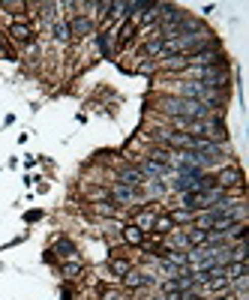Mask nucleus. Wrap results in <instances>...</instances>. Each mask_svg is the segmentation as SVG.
I'll return each instance as SVG.
<instances>
[{
  "mask_svg": "<svg viewBox=\"0 0 249 300\" xmlns=\"http://www.w3.org/2000/svg\"><path fill=\"white\" fill-rule=\"evenodd\" d=\"M156 282H159V276H156V273H150V270H141V267H132L123 279H120V288H123V291H129V294H135V291L156 288Z\"/></svg>",
  "mask_w": 249,
  "mask_h": 300,
  "instance_id": "f257e3e1",
  "label": "nucleus"
},
{
  "mask_svg": "<svg viewBox=\"0 0 249 300\" xmlns=\"http://www.w3.org/2000/svg\"><path fill=\"white\" fill-rule=\"evenodd\" d=\"M6 36H9V42L18 45V48H30L33 42L39 39L33 21H12V24H6Z\"/></svg>",
  "mask_w": 249,
  "mask_h": 300,
  "instance_id": "f03ea898",
  "label": "nucleus"
},
{
  "mask_svg": "<svg viewBox=\"0 0 249 300\" xmlns=\"http://www.w3.org/2000/svg\"><path fill=\"white\" fill-rule=\"evenodd\" d=\"M111 183H123V186H132V189H141L147 180H144V174L138 171L135 162H123V165H117L111 171Z\"/></svg>",
  "mask_w": 249,
  "mask_h": 300,
  "instance_id": "7ed1b4c3",
  "label": "nucleus"
},
{
  "mask_svg": "<svg viewBox=\"0 0 249 300\" xmlns=\"http://www.w3.org/2000/svg\"><path fill=\"white\" fill-rule=\"evenodd\" d=\"M69 21V36L75 39V42H81V39H87V36L96 34V18H90L87 12H75L72 18H66Z\"/></svg>",
  "mask_w": 249,
  "mask_h": 300,
  "instance_id": "20e7f679",
  "label": "nucleus"
},
{
  "mask_svg": "<svg viewBox=\"0 0 249 300\" xmlns=\"http://www.w3.org/2000/svg\"><path fill=\"white\" fill-rule=\"evenodd\" d=\"M138 34H141V30H138V24H135V21H129V18H126V21H120V24H117V30H111L114 51H126V48L138 39Z\"/></svg>",
  "mask_w": 249,
  "mask_h": 300,
  "instance_id": "39448f33",
  "label": "nucleus"
},
{
  "mask_svg": "<svg viewBox=\"0 0 249 300\" xmlns=\"http://www.w3.org/2000/svg\"><path fill=\"white\" fill-rule=\"evenodd\" d=\"M94 45H96V51H99L102 60H111V57H114V39H111V30H96Z\"/></svg>",
  "mask_w": 249,
  "mask_h": 300,
  "instance_id": "423d86ee",
  "label": "nucleus"
},
{
  "mask_svg": "<svg viewBox=\"0 0 249 300\" xmlns=\"http://www.w3.org/2000/svg\"><path fill=\"white\" fill-rule=\"evenodd\" d=\"M51 252H57V258H60V261L78 258V246H75V240H72V237H57V240H54V246H51Z\"/></svg>",
  "mask_w": 249,
  "mask_h": 300,
  "instance_id": "0eeeda50",
  "label": "nucleus"
},
{
  "mask_svg": "<svg viewBox=\"0 0 249 300\" xmlns=\"http://www.w3.org/2000/svg\"><path fill=\"white\" fill-rule=\"evenodd\" d=\"M48 36H51V42H57V45H69V42H72V36H69V21H66V18L51 21V24H48Z\"/></svg>",
  "mask_w": 249,
  "mask_h": 300,
  "instance_id": "6e6552de",
  "label": "nucleus"
},
{
  "mask_svg": "<svg viewBox=\"0 0 249 300\" xmlns=\"http://www.w3.org/2000/svg\"><path fill=\"white\" fill-rule=\"evenodd\" d=\"M177 225H174V219H171V213L168 210H159L153 219V228H150V234H159V237H168V234L174 231Z\"/></svg>",
  "mask_w": 249,
  "mask_h": 300,
  "instance_id": "1a4fd4ad",
  "label": "nucleus"
},
{
  "mask_svg": "<svg viewBox=\"0 0 249 300\" xmlns=\"http://www.w3.org/2000/svg\"><path fill=\"white\" fill-rule=\"evenodd\" d=\"M60 276L66 282H75V279H81L84 276V264H81V258H69V261H60Z\"/></svg>",
  "mask_w": 249,
  "mask_h": 300,
  "instance_id": "9d476101",
  "label": "nucleus"
},
{
  "mask_svg": "<svg viewBox=\"0 0 249 300\" xmlns=\"http://www.w3.org/2000/svg\"><path fill=\"white\" fill-rule=\"evenodd\" d=\"M120 237H123V243H126V246L138 249V246L144 243V237H147V234L141 231V228H135L132 222H123V228H120Z\"/></svg>",
  "mask_w": 249,
  "mask_h": 300,
  "instance_id": "9b49d317",
  "label": "nucleus"
},
{
  "mask_svg": "<svg viewBox=\"0 0 249 300\" xmlns=\"http://www.w3.org/2000/svg\"><path fill=\"white\" fill-rule=\"evenodd\" d=\"M132 267H135L132 264V258H126V255H111V258H108V273L117 276V279H123Z\"/></svg>",
  "mask_w": 249,
  "mask_h": 300,
  "instance_id": "f8f14e48",
  "label": "nucleus"
},
{
  "mask_svg": "<svg viewBox=\"0 0 249 300\" xmlns=\"http://www.w3.org/2000/svg\"><path fill=\"white\" fill-rule=\"evenodd\" d=\"M84 198L90 201V204H105L108 198V186L105 183H94V186H84Z\"/></svg>",
  "mask_w": 249,
  "mask_h": 300,
  "instance_id": "ddd939ff",
  "label": "nucleus"
},
{
  "mask_svg": "<svg viewBox=\"0 0 249 300\" xmlns=\"http://www.w3.org/2000/svg\"><path fill=\"white\" fill-rule=\"evenodd\" d=\"M240 276H249V261H228L225 264V279L228 282H234Z\"/></svg>",
  "mask_w": 249,
  "mask_h": 300,
  "instance_id": "4468645a",
  "label": "nucleus"
},
{
  "mask_svg": "<svg viewBox=\"0 0 249 300\" xmlns=\"http://www.w3.org/2000/svg\"><path fill=\"white\" fill-rule=\"evenodd\" d=\"M99 300H132V294L123 291L120 285H105V288H99Z\"/></svg>",
  "mask_w": 249,
  "mask_h": 300,
  "instance_id": "2eb2a0df",
  "label": "nucleus"
},
{
  "mask_svg": "<svg viewBox=\"0 0 249 300\" xmlns=\"http://www.w3.org/2000/svg\"><path fill=\"white\" fill-rule=\"evenodd\" d=\"M42 219V210H27L24 213V222H39Z\"/></svg>",
  "mask_w": 249,
  "mask_h": 300,
  "instance_id": "dca6fc26",
  "label": "nucleus"
},
{
  "mask_svg": "<svg viewBox=\"0 0 249 300\" xmlns=\"http://www.w3.org/2000/svg\"><path fill=\"white\" fill-rule=\"evenodd\" d=\"M183 300H207L201 291H189V294H183Z\"/></svg>",
  "mask_w": 249,
  "mask_h": 300,
  "instance_id": "f3484780",
  "label": "nucleus"
},
{
  "mask_svg": "<svg viewBox=\"0 0 249 300\" xmlns=\"http://www.w3.org/2000/svg\"><path fill=\"white\" fill-rule=\"evenodd\" d=\"M213 9H216V6H213V3H204V6H201V15H210V12H213Z\"/></svg>",
  "mask_w": 249,
  "mask_h": 300,
  "instance_id": "a211bd4d",
  "label": "nucleus"
},
{
  "mask_svg": "<svg viewBox=\"0 0 249 300\" xmlns=\"http://www.w3.org/2000/svg\"><path fill=\"white\" fill-rule=\"evenodd\" d=\"M147 300H165V294H159V291H153V294H150Z\"/></svg>",
  "mask_w": 249,
  "mask_h": 300,
  "instance_id": "6ab92c4d",
  "label": "nucleus"
}]
</instances>
